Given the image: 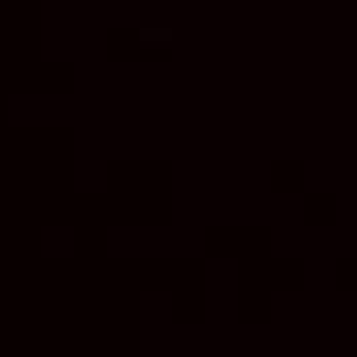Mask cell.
Masks as SVG:
<instances>
[{"instance_id":"1","label":"cell","mask_w":357,"mask_h":357,"mask_svg":"<svg viewBox=\"0 0 357 357\" xmlns=\"http://www.w3.org/2000/svg\"><path fill=\"white\" fill-rule=\"evenodd\" d=\"M140 42H173V33H169V29H165V33H160V29H144V33H140Z\"/></svg>"}]
</instances>
